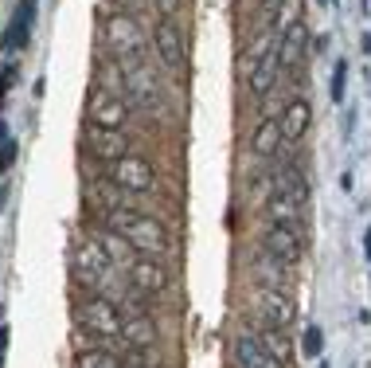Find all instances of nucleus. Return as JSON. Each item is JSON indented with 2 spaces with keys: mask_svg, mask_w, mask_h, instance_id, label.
Returning <instances> with one entry per match:
<instances>
[{
  "mask_svg": "<svg viewBox=\"0 0 371 368\" xmlns=\"http://www.w3.org/2000/svg\"><path fill=\"white\" fill-rule=\"evenodd\" d=\"M121 341H126L129 348H149L156 341V329L153 321L145 318V314H133V318H126V329H121Z\"/></svg>",
  "mask_w": 371,
  "mask_h": 368,
  "instance_id": "nucleus-21",
  "label": "nucleus"
},
{
  "mask_svg": "<svg viewBox=\"0 0 371 368\" xmlns=\"http://www.w3.org/2000/svg\"><path fill=\"white\" fill-rule=\"evenodd\" d=\"M156 12H160V20H172L176 12H180V0H153Z\"/></svg>",
  "mask_w": 371,
  "mask_h": 368,
  "instance_id": "nucleus-26",
  "label": "nucleus"
},
{
  "mask_svg": "<svg viewBox=\"0 0 371 368\" xmlns=\"http://www.w3.org/2000/svg\"><path fill=\"white\" fill-rule=\"evenodd\" d=\"M309 126H312V106L305 98H293L289 106L282 110V138L289 141H301L305 133H309Z\"/></svg>",
  "mask_w": 371,
  "mask_h": 368,
  "instance_id": "nucleus-16",
  "label": "nucleus"
},
{
  "mask_svg": "<svg viewBox=\"0 0 371 368\" xmlns=\"http://www.w3.org/2000/svg\"><path fill=\"white\" fill-rule=\"evenodd\" d=\"M254 337L262 341V348L266 353H270L273 360H278V365L282 368H289L293 365V357H297V348H293V337H289V329H278V325H270V321H254Z\"/></svg>",
  "mask_w": 371,
  "mask_h": 368,
  "instance_id": "nucleus-10",
  "label": "nucleus"
},
{
  "mask_svg": "<svg viewBox=\"0 0 371 368\" xmlns=\"http://www.w3.org/2000/svg\"><path fill=\"white\" fill-rule=\"evenodd\" d=\"M344 82H348V63H336V75H332V102H344Z\"/></svg>",
  "mask_w": 371,
  "mask_h": 368,
  "instance_id": "nucleus-24",
  "label": "nucleus"
},
{
  "mask_svg": "<svg viewBox=\"0 0 371 368\" xmlns=\"http://www.w3.org/2000/svg\"><path fill=\"white\" fill-rule=\"evenodd\" d=\"M317 353H321V329L309 325L305 329V357H317Z\"/></svg>",
  "mask_w": 371,
  "mask_h": 368,
  "instance_id": "nucleus-25",
  "label": "nucleus"
},
{
  "mask_svg": "<svg viewBox=\"0 0 371 368\" xmlns=\"http://www.w3.org/2000/svg\"><path fill=\"white\" fill-rule=\"evenodd\" d=\"M0 200H4V189H0Z\"/></svg>",
  "mask_w": 371,
  "mask_h": 368,
  "instance_id": "nucleus-32",
  "label": "nucleus"
},
{
  "mask_svg": "<svg viewBox=\"0 0 371 368\" xmlns=\"http://www.w3.org/2000/svg\"><path fill=\"white\" fill-rule=\"evenodd\" d=\"M86 145H90V153H94L98 161H109V165H114L117 157H126V153H129L126 133L109 130V126H94V122L86 126Z\"/></svg>",
  "mask_w": 371,
  "mask_h": 368,
  "instance_id": "nucleus-11",
  "label": "nucleus"
},
{
  "mask_svg": "<svg viewBox=\"0 0 371 368\" xmlns=\"http://www.w3.org/2000/svg\"><path fill=\"white\" fill-rule=\"evenodd\" d=\"M109 216H114V231H121L145 259H165L168 255V231L156 216L141 208H117Z\"/></svg>",
  "mask_w": 371,
  "mask_h": 368,
  "instance_id": "nucleus-1",
  "label": "nucleus"
},
{
  "mask_svg": "<svg viewBox=\"0 0 371 368\" xmlns=\"http://www.w3.org/2000/svg\"><path fill=\"white\" fill-rule=\"evenodd\" d=\"M129 282H133L137 294H145V298H153V294H165L168 290V270L160 267L156 259H137V267L129 270Z\"/></svg>",
  "mask_w": 371,
  "mask_h": 368,
  "instance_id": "nucleus-14",
  "label": "nucleus"
},
{
  "mask_svg": "<svg viewBox=\"0 0 371 368\" xmlns=\"http://www.w3.org/2000/svg\"><path fill=\"white\" fill-rule=\"evenodd\" d=\"M4 357H8V325H0V368H4Z\"/></svg>",
  "mask_w": 371,
  "mask_h": 368,
  "instance_id": "nucleus-28",
  "label": "nucleus"
},
{
  "mask_svg": "<svg viewBox=\"0 0 371 368\" xmlns=\"http://www.w3.org/2000/svg\"><path fill=\"white\" fill-rule=\"evenodd\" d=\"M31 24H36V0H24L16 8V20H12V31L0 40V47L4 51H16V47H24L28 43V36H31Z\"/></svg>",
  "mask_w": 371,
  "mask_h": 368,
  "instance_id": "nucleus-20",
  "label": "nucleus"
},
{
  "mask_svg": "<svg viewBox=\"0 0 371 368\" xmlns=\"http://www.w3.org/2000/svg\"><path fill=\"white\" fill-rule=\"evenodd\" d=\"M231 357H234V365H238V368H282V365H278V360H273L270 353L262 348V341L254 337V329H243V333L234 337Z\"/></svg>",
  "mask_w": 371,
  "mask_h": 368,
  "instance_id": "nucleus-12",
  "label": "nucleus"
},
{
  "mask_svg": "<svg viewBox=\"0 0 371 368\" xmlns=\"http://www.w3.org/2000/svg\"><path fill=\"white\" fill-rule=\"evenodd\" d=\"M75 270H78V279L90 282V286L98 290L117 267H114V259L106 255V247H102L98 239H82V243L75 247Z\"/></svg>",
  "mask_w": 371,
  "mask_h": 368,
  "instance_id": "nucleus-5",
  "label": "nucleus"
},
{
  "mask_svg": "<svg viewBox=\"0 0 371 368\" xmlns=\"http://www.w3.org/2000/svg\"><path fill=\"white\" fill-rule=\"evenodd\" d=\"M282 55H278V47L270 51V55H262V59H258V67L250 71V75H246V79H250V90L254 94H258V98H266V94H270L273 87H278V79H282Z\"/></svg>",
  "mask_w": 371,
  "mask_h": 368,
  "instance_id": "nucleus-15",
  "label": "nucleus"
},
{
  "mask_svg": "<svg viewBox=\"0 0 371 368\" xmlns=\"http://www.w3.org/2000/svg\"><path fill=\"white\" fill-rule=\"evenodd\" d=\"M254 302H258V318L270 321L278 329H289L297 321V309H293V298L285 290H270V286H258L254 290Z\"/></svg>",
  "mask_w": 371,
  "mask_h": 368,
  "instance_id": "nucleus-8",
  "label": "nucleus"
},
{
  "mask_svg": "<svg viewBox=\"0 0 371 368\" xmlns=\"http://www.w3.org/2000/svg\"><path fill=\"white\" fill-rule=\"evenodd\" d=\"M262 247L270 251V255H278L282 263H289V267H297L305 255V239H301V228H293V223H270L266 228V239Z\"/></svg>",
  "mask_w": 371,
  "mask_h": 368,
  "instance_id": "nucleus-7",
  "label": "nucleus"
},
{
  "mask_svg": "<svg viewBox=\"0 0 371 368\" xmlns=\"http://www.w3.org/2000/svg\"><path fill=\"white\" fill-rule=\"evenodd\" d=\"M102 43L109 47V55L114 59H137L141 55V47H145V31L137 28L133 16H126V12H117V16H109L106 24H102Z\"/></svg>",
  "mask_w": 371,
  "mask_h": 368,
  "instance_id": "nucleus-3",
  "label": "nucleus"
},
{
  "mask_svg": "<svg viewBox=\"0 0 371 368\" xmlns=\"http://www.w3.org/2000/svg\"><path fill=\"white\" fill-rule=\"evenodd\" d=\"M321 4H332V0H321Z\"/></svg>",
  "mask_w": 371,
  "mask_h": 368,
  "instance_id": "nucleus-31",
  "label": "nucleus"
},
{
  "mask_svg": "<svg viewBox=\"0 0 371 368\" xmlns=\"http://www.w3.org/2000/svg\"><path fill=\"white\" fill-rule=\"evenodd\" d=\"M282 118H262L258 126H254V138H250V149L254 157H273V153L282 149Z\"/></svg>",
  "mask_w": 371,
  "mask_h": 368,
  "instance_id": "nucleus-17",
  "label": "nucleus"
},
{
  "mask_svg": "<svg viewBox=\"0 0 371 368\" xmlns=\"http://www.w3.org/2000/svg\"><path fill=\"white\" fill-rule=\"evenodd\" d=\"M301 16H305L301 0H282V8L273 12V28H278V36H285L293 24H301Z\"/></svg>",
  "mask_w": 371,
  "mask_h": 368,
  "instance_id": "nucleus-23",
  "label": "nucleus"
},
{
  "mask_svg": "<svg viewBox=\"0 0 371 368\" xmlns=\"http://www.w3.org/2000/svg\"><path fill=\"white\" fill-rule=\"evenodd\" d=\"M86 118L94 126H109V130H121L129 118V102L126 94H114L106 87H90V102H86Z\"/></svg>",
  "mask_w": 371,
  "mask_h": 368,
  "instance_id": "nucleus-6",
  "label": "nucleus"
},
{
  "mask_svg": "<svg viewBox=\"0 0 371 368\" xmlns=\"http://www.w3.org/2000/svg\"><path fill=\"white\" fill-rule=\"evenodd\" d=\"M78 325H86V333H94V337H121L126 318H121L117 302H109L106 294H90L86 302H78Z\"/></svg>",
  "mask_w": 371,
  "mask_h": 368,
  "instance_id": "nucleus-2",
  "label": "nucleus"
},
{
  "mask_svg": "<svg viewBox=\"0 0 371 368\" xmlns=\"http://www.w3.org/2000/svg\"><path fill=\"white\" fill-rule=\"evenodd\" d=\"M153 43H156V55H160V63H165L168 71H180V63H184V36H180L176 20H160V24H156Z\"/></svg>",
  "mask_w": 371,
  "mask_h": 368,
  "instance_id": "nucleus-13",
  "label": "nucleus"
},
{
  "mask_svg": "<svg viewBox=\"0 0 371 368\" xmlns=\"http://www.w3.org/2000/svg\"><path fill=\"white\" fill-rule=\"evenodd\" d=\"M363 255H368V263H371V228L363 231Z\"/></svg>",
  "mask_w": 371,
  "mask_h": 368,
  "instance_id": "nucleus-29",
  "label": "nucleus"
},
{
  "mask_svg": "<svg viewBox=\"0 0 371 368\" xmlns=\"http://www.w3.org/2000/svg\"><path fill=\"white\" fill-rule=\"evenodd\" d=\"M109 180H114L117 189L133 192V196H141V192H153V189H156V172H153V165H149L145 157H137V153H126V157H117L114 165H109Z\"/></svg>",
  "mask_w": 371,
  "mask_h": 368,
  "instance_id": "nucleus-4",
  "label": "nucleus"
},
{
  "mask_svg": "<svg viewBox=\"0 0 371 368\" xmlns=\"http://www.w3.org/2000/svg\"><path fill=\"white\" fill-rule=\"evenodd\" d=\"M321 368H328V365H321Z\"/></svg>",
  "mask_w": 371,
  "mask_h": 368,
  "instance_id": "nucleus-33",
  "label": "nucleus"
},
{
  "mask_svg": "<svg viewBox=\"0 0 371 368\" xmlns=\"http://www.w3.org/2000/svg\"><path fill=\"white\" fill-rule=\"evenodd\" d=\"M75 368H121V360L109 353V348H78V357H75Z\"/></svg>",
  "mask_w": 371,
  "mask_h": 368,
  "instance_id": "nucleus-22",
  "label": "nucleus"
},
{
  "mask_svg": "<svg viewBox=\"0 0 371 368\" xmlns=\"http://www.w3.org/2000/svg\"><path fill=\"white\" fill-rule=\"evenodd\" d=\"M262 4H266V12H270V16H273L278 8H282V0H262Z\"/></svg>",
  "mask_w": 371,
  "mask_h": 368,
  "instance_id": "nucleus-30",
  "label": "nucleus"
},
{
  "mask_svg": "<svg viewBox=\"0 0 371 368\" xmlns=\"http://www.w3.org/2000/svg\"><path fill=\"white\" fill-rule=\"evenodd\" d=\"M305 40H309V28H305V20L293 24L285 36H278V55H282V67H285V71L301 67V59H305Z\"/></svg>",
  "mask_w": 371,
  "mask_h": 368,
  "instance_id": "nucleus-19",
  "label": "nucleus"
},
{
  "mask_svg": "<svg viewBox=\"0 0 371 368\" xmlns=\"http://www.w3.org/2000/svg\"><path fill=\"white\" fill-rule=\"evenodd\" d=\"M293 270L297 267H289V263H282L278 255H270V251H258L254 255V263H250V274L258 279V286H270V290H285L289 294L293 290Z\"/></svg>",
  "mask_w": 371,
  "mask_h": 368,
  "instance_id": "nucleus-9",
  "label": "nucleus"
},
{
  "mask_svg": "<svg viewBox=\"0 0 371 368\" xmlns=\"http://www.w3.org/2000/svg\"><path fill=\"white\" fill-rule=\"evenodd\" d=\"M12 161H16V141H4V149H0V169H8Z\"/></svg>",
  "mask_w": 371,
  "mask_h": 368,
  "instance_id": "nucleus-27",
  "label": "nucleus"
},
{
  "mask_svg": "<svg viewBox=\"0 0 371 368\" xmlns=\"http://www.w3.org/2000/svg\"><path fill=\"white\" fill-rule=\"evenodd\" d=\"M98 243H102V247H106V255L109 259H114V267H121V270H133L137 267V259H141V251L133 247V243H129L126 235H121V231H102V235H98Z\"/></svg>",
  "mask_w": 371,
  "mask_h": 368,
  "instance_id": "nucleus-18",
  "label": "nucleus"
}]
</instances>
